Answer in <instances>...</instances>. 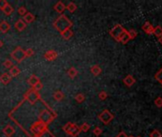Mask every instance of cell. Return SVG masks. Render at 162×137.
<instances>
[{
  "label": "cell",
  "mask_w": 162,
  "mask_h": 137,
  "mask_svg": "<svg viewBox=\"0 0 162 137\" xmlns=\"http://www.w3.org/2000/svg\"><path fill=\"white\" fill-rule=\"evenodd\" d=\"M13 11H15V10H13V8H12V5H10V4H7V5L5 6V8H4L3 9V12L4 13H5V15H12V13L13 12Z\"/></svg>",
  "instance_id": "obj_23"
},
{
  "label": "cell",
  "mask_w": 162,
  "mask_h": 137,
  "mask_svg": "<svg viewBox=\"0 0 162 137\" xmlns=\"http://www.w3.org/2000/svg\"><path fill=\"white\" fill-rule=\"evenodd\" d=\"M136 78H134L132 74H128L123 79V83L125 84V86H127L128 88H131L132 86H134V84H136Z\"/></svg>",
  "instance_id": "obj_9"
},
{
  "label": "cell",
  "mask_w": 162,
  "mask_h": 137,
  "mask_svg": "<svg viewBox=\"0 0 162 137\" xmlns=\"http://www.w3.org/2000/svg\"><path fill=\"white\" fill-rule=\"evenodd\" d=\"M155 37H157V39H159L162 36V27L161 26H156L154 28V33H153Z\"/></svg>",
  "instance_id": "obj_22"
},
{
  "label": "cell",
  "mask_w": 162,
  "mask_h": 137,
  "mask_svg": "<svg viewBox=\"0 0 162 137\" xmlns=\"http://www.w3.org/2000/svg\"><path fill=\"white\" fill-rule=\"evenodd\" d=\"M77 74H78V71L74 67H71L69 70L67 71V74H68V76L70 77L71 79L75 78V76L77 75Z\"/></svg>",
  "instance_id": "obj_21"
},
{
  "label": "cell",
  "mask_w": 162,
  "mask_h": 137,
  "mask_svg": "<svg viewBox=\"0 0 162 137\" xmlns=\"http://www.w3.org/2000/svg\"><path fill=\"white\" fill-rule=\"evenodd\" d=\"M17 12H18V15H21V16H24V15H26V13L28 12V11H27V9H26L24 6L19 7V8H18V11H17Z\"/></svg>",
  "instance_id": "obj_35"
},
{
  "label": "cell",
  "mask_w": 162,
  "mask_h": 137,
  "mask_svg": "<svg viewBox=\"0 0 162 137\" xmlns=\"http://www.w3.org/2000/svg\"><path fill=\"white\" fill-rule=\"evenodd\" d=\"M114 118H115L114 114H112L110 111H108V109H104V111H102L99 114H98V119H99L104 125L110 124V123L114 120Z\"/></svg>",
  "instance_id": "obj_6"
},
{
  "label": "cell",
  "mask_w": 162,
  "mask_h": 137,
  "mask_svg": "<svg viewBox=\"0 0 162 137\" xmlns=\"http://www.w3.org/2000/svg\"><path fill=\"white\" fill-rule=\"evenodd\" d=\"M13 27H15V29L16 31H23L26 28H27V24L24 22L23 19H18L15 23V25H13Z\"/></svg>",
  "instance_id": "obj_11"
},
{
  "label": "cell",
  "mask_w": 162,
  "mask_h": 137,
  "mask_svg": "<svg viewBox=\"0 0 162 137\" xmlns=\"http://www.w3.org/2000/svg\"><path fill=\"white\" fill-rule=\"evenodd\" d=\"M155 105L157 108H162V97L158 96L155 99Z\"/></svg>",
  "instance_id": "obj_36"
},
{
  "label": "cell",
  "mask_w": 162,
  "mask_h": 137,
  "mask_svg": "<svg viewBox=\"0 0 162 137\" xmlns=\"http://www.w3.org/2000/svg\"><path fill=\"white\" fill-rule=\"evenodd\" d=\"M98 98H99L101 101H104L108 98V93H106L105 90H101L99 93H98Z\"/></svg>",
  "instance_id": "obj_28"
},
{
  "label": "cell",
  "mask_w": 162,
  "mask_h": 137,
  "mask_svg": "<svg viewBox=\"0 0 162 137\" xmlns=\"http://www.w3.org/2000/svg\"><path fill=\"white\" fill-rule=\"evenodd\" d=\"M58 57V52L56 51H53V50H49L46 52L44 53V58L46 59L47 61H55V59Z\"/></svg>",
  "instance_id": "obj_7"
},
{
  "label": "cell",
  "mask_w": 162,
  "mask_h": 137,
  "mask_svg": "<svg viewBox=\"0 0 162 137\" xmlns=\"http://www.w3.org/2000/svg\"><path fill=\"white\" fill-rule=\"evenodd\" d=\"M91 72L94 76H97L102 72V68L99 65H93L91 67Z\"/></svg>",
  "instance_id": "obj_19"
},
{
  "label": "cell",
  "mask_w": 162,
  "mask_h": 137,
  "mask_svg": "<svg viewBox=\"0 0 162 137\" xmlns=\"http://www.w3.org/2000/svg\"><path fill=\"white\" fill-rule=\"evenodd\" d=\"M23 98L25 99V101H28L31 105H34L37 101L41 100V96H40L39 93L34 90V89L31 88L27 90V93H25Z\"/></svg>",
  "instance_id": "obj_3"
},
{
  "label": "cell",
  "mask_w": 162,
  "mask_h": 137,
  "mask_svg": "<svg viewBox=\"0 0 162 137\" xmlns=\"http://www.w3.org/2000/svg\"><path fill=\"white\" fill-rule=\"evenodd\" d=\"M126 31V30L123 28L122 26H121L120 24H116L114 28L111 29L109 34L110 35L112 36V38H114L115 41H117V42H119V40L121 38V36L123 35V34Z\"/></svg>",
  "instance_id": "obj_4"
},
{
  "label": "cell",
  "mask_w": 162,
  "mask_h": 137,
  "mask_svg": "<svg viewBox=\"0 0 162 137\" xmlns=\"http://www.w3.org/2000/svg\"><path fill=\"white\" fill-rule=\"evenodd\" d=\"M21 74V70L17 67V66H13L10 68V71H9V74L11 75L12 78H13V77H16L18 76L19 74Z\"/></svg>",
  "instance_id": "obj_17"
},
{
  "label": "cell",
  "mask_w": 162,
  "mask_h": 137,
  "mask_svg": "<svg viewBox=\"0 0 162 137\" xmlns=\"http://www.w3.org/2000/svg\"><path fill=\"white\" fill-rule=\"evenodd\" d=\"M60 35L64 40H70L74 36V31H72L71 29H68V30H66L64 31H62V33H60Z\"/></svg>",
  "instance_id": "obj_15"
},
{
  "label": "cell",
  "mask_w": 162,
  "mask_h": 137,
  "mask_svg": "<svg viewBox=\"0 0 162 137\" xmlns=\"http://www.w3.org/2000/svg\"><path fill=\"white\" fill-rule=\"evenodd\" d=\"M39 82H41L39 79V77H37L36 75H34V74H31L28 78V80H27V83H28L31 87V88H34V87L36 84H38Z\"/></svg>",
  "instance_id": "obj_14"
},
{
  "label": "cell",
  "mask_w": 162,
  "mask_h": 137,
  "mask_svg": "<svg viewBox=\"0 0 162 137\" xmlns=\"http://www.w3.org/2000/svg\"><path fill=\"white\" fill-rule=\"evenodd\" d=\"M8 4V2L6 0H0V10L3 11V9L5 8V6Z\"/></svg>",
  "instance_id": "obj_38"
},
{
  "label": "cell",
  "mask_w": 162,
  "mask_h": 137,
  "mask_svg": "<svg viewBox=\"0 0 162 137\" xmlns=\"http://www.w3.org/2000/svg\"><path fill=\"white\" fill-rule=\"evenodd\" d=\"M129 137H134V136H129Z\"/></svg>",
  "instance_id": "obj_44"
},
{
  "label": "cell",
  "mask_w": 162,
  "mask_h": 137,
  "mask_svg": "<svg viewBox=\"0 0 162 137\" xmlns=\"http://www.w3.org/2000/svg\"><path fill=\"white\" fill-rule=\"evenodd\" d=\"M34 54V49L31 48H28L27 50H25V56L26 57H31Z\"/></svg>",
  "instance_id": "obj_30"
},
{
  "label": "cell",
  "mask_w": 162,
  "mask_h": 137,
  "mask_svg": "<svg viewBox=\"0 0 162 137\" xmlns=\"http://www.w3.org/2000/svg\"><path fill=\"white\" fill-rule=\"evenodd\" d=\"M158 41H159V42H160V44L162 45V36H161V37H160V38L158 39Z\"/></svg>",
  "instance_id": "obj_41"
},
{
  "label": "cell",
  "mask_w": 162,
  "mask_h": 137,
  "mask_svg": "<svg viewBox=\"0 0 162 137\" xmlns=\"http://www.w3.org/2000/svg\"><path fill=\"white\" fill-rule=\"evenodd\" d=\"M160 84H161V85H162V81H161V82H160Z\"/></svg>",
  "instance_id": "obj_42"
},
{
  "label": "cell",
  "mask_w": 162,
  "mask_h": 137,
  "mask_svg": "<svg viewBox=\"0 0 162 137\" xmlns=\"http://www.w3.org/2000/svg\"><path fill=\"white\" fill-rule=\"evenodd\" d=\"M128 31V34L130 36V38H131V40L136 38L137 36V31L136 30H130V31Z\"/></svg>",
  "instance_id": "obj_29"
},
{
  "label": "cell",
  "mask_w": 162,
  "mask_h": 137,
  "mask_svg": "<svg viewBox=\"0 0 162 137\" xmlns=\"http://www.w3.org/2000/svg\"><path fill=\"white\" fill-rule=\"evenodd\" d=\"M12 77L11 75L9 74V72H4L1 75H0V82H1V84L3 85H8L11 83L12 81Z\"/></svg>",
  "instance_id": "obj_12"
},
{
  "label": "cell",
  "mask_w": 162,
  "mask_h": 137,
  "mask_svg": "<svg viewBox=\"0 0 162 137\" xmlns=\"http://www.w3.org/2000/svg\"><path fill=\"white\" fill-rule=\"evenodd\" d=\"M53 9H55V11L58 13H62L66 10V5L62 1H58L55 6H53Z\"/></svg>",
  "instance_id": "obj_16"
},
{
  "label": "cell",
  "mask_w": 162,
  "mask_h": 137,
  "mask_svg": "<svg viewBox=\"0 0 162 137\" xmlns=\"http://www.w3.org/2000/svg\"><path fill=\"white\" fill-rule=\"evenodd\" d=\"M74 99L77 103H83L85 101V95L83 93H77L74 96Z\"/></svg>",
  "instance_id": "obj_26"
},
{
  "label": "cell",
  "mask_w": 162,
  "mask_h": 137,
  "mask_svg": "<svg viewBox=\"0 0 162 137\" xmlns=\"http://www.w3.org/2000/svg\"><path fill=\"white\" fill-rule=\"evenodd\" d=\"M3 66L5 67L6 68H11L12 67H13V63L12 60H10V59H6L5 61H4L3 63Z\"/></svg>",
  "instance_id": "obj_31"
},
{
  "label": "cell",
  "mask_w": 162,
  "mask_h": 137,
  "mask_svg": "<svg viewBox=\"0 0 162 137\" xmlns=\"http://www.w3.org/2000/svg\"><path fill=\"white\" fill-rule=\"evenodd\" d=\"M31 89H34V90L37 91V93H38V91H40V90L43 89V84L41 83V82H39L38 84H36V85L34 87V88H31Z\"/></svg>",
  "instance_id": "obj_37"
},
{
  "label": "cell",
  "mask_w": 162,
  "mask_h": 137,
  "mask_svg": "<svg viewBox=\"0 0 162 137\" xmlns=\"http://www.w3.org/2000/svg\"><path fill=\"white\" fill-rule=\"evenodd\" d=\"M136 137H141V136H136Z\"/></svg>",
  "instance_id": "obj_43"
},
{
  "label": "cell",
  "mask_w": 162,
  "mask_h": 137,
  "mask_svg": "<svg viewBox=\"0 0 162 137\" xmlns=\"http://www.w3.org/2000/svg\"><path fill=\"white\" fill-rule=\"evenodd\" d=\"M115 137H129V136H128L127 134H126L124 131H121V132H119V133H118L117 135H116Z\"/></svg>",
  "instance_id": "obj_39"
},
{
  "label": "cell",
  "mask_w": 162,
  "mask_h": 137,
  "mask_svg": "<svg viewBox=\"0 0 162 137\" xmlns=\"http://www.w3.org/2000/svg\"><path fill=\"white\" fill-rule=\"evenodd\" d=\"M155 79L156 81H158L159 83L162 81V68H161L160 70L155 74Z\"/></svg>",
  "instance_id": "obj_33"
},
{
  "label": "cell",
  "mask_w": 162,
  "mask_h": 137,
  "mask_svg": "<svg viewBox=\"0 0 162 137\" xmlns=\"http://www.w3.org/2000/svg\"><path fill=\"white\" fill-rule=\"evenodd\" d=\"M63 130L71 137H77L81 132L79 126L74 124V123H71V122H68L66 125L63 126Z\"/></svg>",
  "instance_id": "obj_2"
},
{
  "label": "cell",
  "mask_w": 162,
  "mask_h": 137,
  "mask_svg": "<svg viewBox=\"0 0 162 137\" xmlns=\"http://www.w3.org/2000/svg\"><path fill=\"white\" fill-rule=\"evenodd\" d=\"M150 137H162V133L158 130H154L150 133Z\"/></svg>",
  "instance_id": "obj_34"
},
{
  "label": "cell",
  "mask_w": 162,
  "mask_h": 137,
  "mask_svg": "<svg viewBox=\"0 0 162 137\" xmlns=\"http://www.w3.org/2000/svg\"><path fill=\"white\" fill-rule=\"evenodd\" d=\"M2 131H3V133H4V135H5V136H7V137H12L13 134H15V129L12 125L8 124V125H6L5 127L3 128V130Z\"/></svg>",
  "instance_id": "obj_8"
},
{
  "label": "cell",
  "mask_w": 162,
  "mask_h": 137,
  "mask_svg": "<svg viewBox=\"0 0 162 137\" xmlns=\"http://www.w3.org/2000/svg\"><path fill=\"white\" fill-rule=\"evenodd\" d=\"M23 20H24V22L26 23V24H30V23H31V22H34V20H35V15H33L31 12H27L26 15L23 16Z\"/></svg>",
  "instance_id": "obj_18"
},
{
  "label": "cell",
  "mask_w": 162,
  "mask_h": 137,
  "mask_svg": "<svg viewBox=\"0 0 162 137\" xmlns=\"http://www.w3.org/2000/svg\"><path fill=\"white\" fill-rule=\"evenodd\" d=\"M11 30V25L10 23H8L6 20H2L0 21V31L2 34H6L9 31Z\"/></svg>",
  "instance_id": "obj_13"
},
{
  "label": "cell",
  "mask_w": 162,
  "mask_h": 137,
  "mask_svg": "<svg viewBox=\"0 0 162 137\" xmlns=\"http://www.w3.org/2000/svg\"><path fill=\"white\" fill-rule=\"evenodd\" d=\"M11 56L12 60L16 61L17 63H21L26 58L25 51L21 47H16L11 53Z\"/></svg>",
  "instance_id": "obj_5"
},
{
  "label": "cell",
  "mask_w": 162,
  "mask_h": 137,
  "mask_svg": "<svg viewBox=\"0 0 162 137\" xmlns=\"http://www.w3.org/2000/svg\"><path fill=\"white\" fill-rule=\"evenodd\" d=\"M2 46H3V42H2V41H1V40H0V49H1V48H2Z\"/></svg>",
  "instance_id": "obj_40"
},
{
  "label": "cell",
  "mask_w": 162,
  "mask_h": 137,
  "mask_svg": "<svg viewBox=\"0 0 162 137\" xmlns=\"http://www.w3.org/2000/svg\"><path fill=\"white\" fill-rule=\"evenodd\" d=\"M154 28L155 27L153 26L149 21H146L142 25V31L147 34H153V33H154Z\"/></svg>",
  "instance_id": "obj_10"
},
{
  "label": "cell",
  "mask_w": 162,
  "mask_h": 137,
  "mask_svg": "<svg viewBox=\"0 0 162 137\" xmlns=\"http://www.w3.org/2000/svg\"><path fill=\"white\" fill-rule=\"evenodd\" d=\"M72 26H73V22L65 15H59L56 18V20L53 22V27H55V29L59 31V33H62V31H64L66 30L71 29Z\"/></svg>",
  "instance_id": "obj_1"
},
{
  "label": "cell",
  "mask_w": 162,
  "mask_h": 137,
  "mask_svg": "<svg viewBox=\"0 0 162 137\" xmlns=\"http://www.w3.org/2000/svg\"><path fill=\"white\" fill-rule=\"evenodd\" d=\"M130 40H131V38H130V36H129V34H128V31H126L125 33L123 34V35L121 36V38H120V40H119V42H120V43H122V44H127Z\"/></svg>",
  "instance_id": "obj_24"
},
{
  "label": "cell",
  "mask_w": 162,
  "mask_h": 137,
  "mask_svg": "<svg viewBox=\"0 0 162 137\" xmlns=\"http://www.w3.org/2000/svg\"><path fill=\"white\" fill-rule=\"evenodd\" d=\"M76 9H77V6H76V4L74 2H70L68 5L66 6V10H68L70 12H74L76 11Z\"/></svg>",
  "instance_id": "obj_25"
},
{
  "label": "cell",
  "mask_w": 162,
  "mask_h": 137,
  "mask_svg": "<svg viewBox=\"0 0 162 137\" xmlns=\"http://www.w3.org/2000/svg\"><path fill=\"white\" fill-rule=\"evenodd\" d=\"M53 96L56 101H62V100L65 98V94L63 93L61 90H55V93H53Z\"/></svg>",
  "instance_id": "obj_20"
},
{
  "label": "cell",
  "mask_w": 162,
  "mask_h": 137,
  "mask_svg": "<svg viewBox=\"0 0 162 137\" xmlns=\"http://www.w3.org/2000/svg\"><path fill=\"white\" fill-rule=\"evenodd\" d=\"M93 135H96V137H99L102 134V130L100 129L99 127H96L93 129Z\"/></svg>",
  "instance_id": "obj_32"
},
{
  "label": "cell",
  "mask_w": 162,
  "mask_h": 137,
  "mask_svg": "<svg viewBox=\"0 0 162 137\" xmlns=\"http://www.w3.org/2000/svg\"><path fill=\"white\" fill-rule=\"evenodd\" d=\"M79 129H80V131H83V132H87L89 131V130L91 129V126L88 123H83L82 125L79 126Z\"/></svg>",
  "instance_id": "obj_27"
}]
</instances>
